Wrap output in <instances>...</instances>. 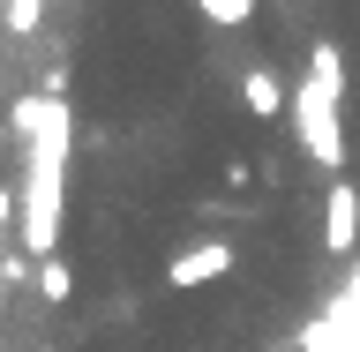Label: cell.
Returning a JSON list of instances; mask_svg holds the SVG:
<instances>
[{"instance_id": "30bf717a", "label": "cell", "mask_w": 360, "mask_h": 352, "mask_svg": "<svg viewBox=\"0 0 360 352\" xmlns=\"http://www.w3.org/2000/svg\"><path fill=\"white\" fill-rule=\"evenodd\" d=\"M8 218H15V195L0 188V263H8Z\"/></svg>"}, {"instance_id": "3957f363", "label": "cell", "mask_w": 360, "mask_h": 352, "mask_svg": "<svg viewBox=\"0 0 360 352\" xmlns=\"http://www.w3.org/2000/svg\"><path fill=\"white\" fill-rule=\"evenodd\" d=\"M225 270H233V240H195V247H180L173 263H165V285L195 292V285H218Z\"/></svg>"}, {"instance_id": "8992f818", "label": "cell", "mask_w": 360, "mask_h": 352, "mask_svg": "<svg viewBox=\"0 0 360 352\" xmlns=\"http://www.w3.org/2000/svg\"><path fill=\"white\" fill-rule=\"evenodd\" d=\"M308 83L323 90V98H345V53H338L330 38H315V45H308Z\"/></svg>"}, {"instance_id": "7a4b0ae2", "label": "cell", "mask_w": 360, "mask_h": 352, "mask_svg": "<svg viewBox=\"0 0 360 352\" xmlns=\"http://www.w3.org/2000/svg\"><path fill=\"white\" fill-rule=\"evenodd\" d=\"M292 135H300V150H308L330 180H345V128H338V98H323L308 75L292 83Z\"/></svg>"}, {"instance_id": "9c48e42d", "label": "cell", "mask_w": 360, "mask_h": 352, "mask_svg": "<svg viewBox=\"0 0 360 352\" xmlns=\"http://www.w3.org/2000/svg\"><path fill=\"white\" fill-rule=\"evenodd\" d=\"M195 8H202L210 22H225V30H240V22L255 15V0H195Z\"/></svg>"}, {"instance_id": "7c38bea8", "label": "cell", "mask_w": 360, "mask_h": 352, "mask_svg": "<svg viewBox=\"0 0 360 352\" xmlns=\"http://www.w3.org/2000/svg\"><path fill=\"white\" fill-rule=\"evenodd\" d=\"M0 292H8V285H0Z\"/></svg>"}, {"instance_id": "277c9868", "label": "cell", "mask_w": 360, "mask_h": 352, "mask_svg": "<svg viewBox=\"0 0 360 352\" xmlns=\"http://www.w3.org/2000/svg\"><path fill=\"white\" fill-rule=\"evenodd\" d=\"M360 240V188L353 180H330V202H323V247L330 255H353Z\"/></svg>"}, {"instance_id": "5b68a950", "label": "cell", "mask_w": 360, "mask_h": 352, "mask_svg": "<svg viewBox=\"0 0 360 352\" xmlns=\"http://www.w3.org/2000/svg\"><path fill=\"white\" fill-rule=\"evenodd\" d=\"M240 98H248V112H263V120H278V112L292 105V98H285V83H278L270 67H248V75H240Z\"/></svg>"}, {"instance_id": "52a82bcc", "label": "cell", "mask_w": 360, "mask_h": 352, "mask_svg": "<svg viewBox=\"0 0 360 352\" xmlns=\"http://www.w3.org/2000/svg\"><path fill=\"white\" fill-rule=\"evenodd\" d=\"M38 22H45V0H0V30L8 38H38Z\"/></svg>"}, {"instance_id": "ba28073f", "label": "cell", "mask_w": 360, "mask_h": 352, "mask_svg": "<svg viewBox=\"0 0 360 352\" xmlns=\"http://www.w3.org/2000/svg\"><path fill=\"white\" fill-rule=\"evenodd\" d=\"M30 285H38V292H45V300H53V308H60L68 292H75V270H68V263H60V255H53V263H38V270H30Z\"/></svg>"}, {"instance_id": "8fae6325", "label": "cell", "mask_w": 360, "mask_h": 352, "mask_svg": "<svg viewBox=\"0 0 360 352\" xmlns=\"http://www.w3.org/2000/svg\"><path fill=\"white\" fill-rule=\"evenodd\" d=\"M38 352H53V345H38Z\"/></svg>"}, {"instance_id": "6da1fadb", "label": "cell", "mask_w": 360, "mask_h": 352, "mask_svg": "<svg viewBox=\"0 0 360 352\" xmlns=\"http://www.w3.org/2000/svg\"><path fill=\"white\" fill-rule=\"evenodd\" d=\"M45 120L22 135V180H15V240L30 263H53L60 255V225H68V135H75V112H68V83L45 75Z\"/></svg>"}, {"instance_id": "4fadbf2b", "label": "cell", "mask_w": 360, "mask_h": 352, "mask_svg": "<svg viewBox=\"0 0 360 352\" xmlns=\"http://www.w3.org/2000/svg\"><path fill=\"white\" fill-rule=\"evenodd\" d=\"M353 352H360V345H353Z\"/></svg>"}]
</instances>
